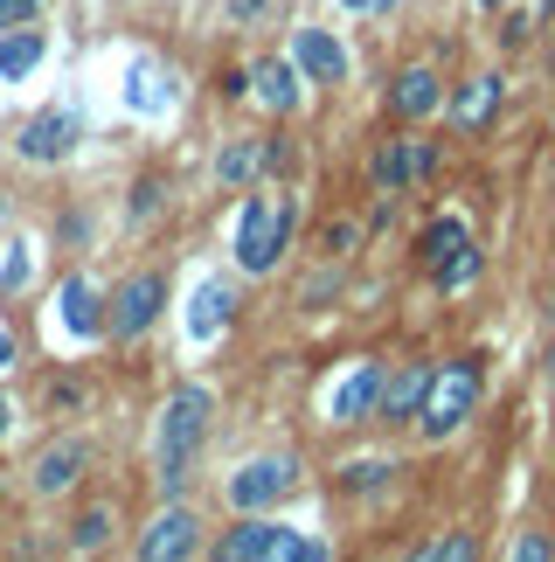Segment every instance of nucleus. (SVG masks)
<instances>
[{"label": "nucleus", "mask_w": 555, "mask_h": 562, "mask_svg": "<svg viewBox=\"0 0 555 562\" xmlns=\"http://www.w3.org/2000/svg\"><path fill=\"white\" fill-rule=\"evenodd\" d=\"M83 465H91V445H83V438H56V445L35 459V493H42V501L70 493V486L83 480Z\"/></svg>", "instance_id": "f8f14e48"}, {"label": "nucleus", "mask_w": 555, "mask_h": 562, "mask_svg": "<svg viewBox=\"0 0 555 562\" xmlns=\"http://www.w3.org/2000/svg\"><path fill=\"white\" fill-rule=\"evenodd\" d=\"M292 223H298V209L285 202V194H258V202L243 209V223H237V265L243 271H278V257H285L292 244Z\"/></svg>", "instance_id": "f03ea898"}, {"label": "nucleus", "mask_w": 555, "mask_h": 562, "mask_svg": "<svg viewBox=\"0 0 555 562\" xmlns=\"http://www.w3.org/2000/svg\"><path fill=\"white\" fill-rule=\"evenodd\" d=\"M0 215H8V194H0Z\"/></svg>", "instance_id": "f704fd0d"}, {"label": "nucleus", "mask_w": 555, "mask_h": 562, "mask_svg": "<svg viewBox=\"0 0 555 562\" xmlns=\"http://www.w3.org/2000/svg\"><path fill=\"white\" fill-rule=\"evenodd\" d=\"M14 369V334H0V375Z\"/></svg>", "instance_id": "473e14b6"}, {"label": "nucleus", "mask_w": 555, "mask_h": 562, "mask_svg": "<svg viewBox=\"0 0 555 562\" xmlns=\"http://www.w3.org/2000/svg\"><path fill=\"white\" fill-rule=\"evenodd\" d=\"M271 160H278V146H271V139H237V146L223 154L216 175H223V188H243V181H258Z\"/></svg>", "instance_id": "a211bd4d"}, {"label": "nucleus", "mask_w": 555, "mask_h": 562, "mask_svg": "<svg viewBox=\"0 0 555 562\" xmlns=\"http://www.w3.org/2000/svg\"><path fill=\"white\" fill-rule=\"evenodd\" d=\"M423 265H431V278L444 292H465L479 278V244H473V229L458 223V215H438L431 229H423Z\"/></svg>", "instance_id": "20e7f679"}, {"label": "nucleus", "mask_w": 555, "mask_h": 562, "mask_svg": "<svg viewBox=\"0 0 555 562\" xmlns=\"http://www.w3.org/2000/svg\"><path fill=\"white\" fill-rule=\"evenodd\" d=\"M382 375H389L382 361H361V369L333 389V424H361V417H369V409L382 403Z\"/></svg>", "instance_id": "2eb2a0df"}, {"label": "nucleus", "mask_w": 555, "mask_h": 562, "mask_svg": "<svg viewBox=\"0 0 555 562\" xmlns=\"http://www.w3.org/2000/svg\"><path fill=\"white\" fill-rule=\"evenodd\" d=\"M423 396H431V361H403L396 375H382V403H375V417H382V424H417Z\"/></svg>", "instance_id": "1a4fd4ad"}, {"label": "nucleus", "mask_w": 555, "mask_h": 562, "mask_svg": "<svg viewBox=\"0 0 555 562\" xmlns=\"http://www.w3.org/2000/svg\"><path fill=\"white\" fill-rule=\"evenodd\" d=\"M223 562H313V555H327L319 542H306V535H292V528H278V521H243V528H229L223 542H216Z\"/></svg>", "instance_id": "39448f33"}, {"label": "nucleus", "mask_w": 555, "mask_h": 562, "mask_svg": "<svg viewBox=\"0 0 555 562\" xmlns=\"http://www.w3.org/2000/svg\"><path fill=\"white\" fill-rule=\"evenodd\" d=\"M354 236H361L354 223H333V236H327V244H333V257H348V250H354Z\"/></svg>", "instance_id": "c756f323"}, {"label": "nucleus", "mask_w": 555, "mask_h": 562, "mask_svg": "<svg viewBox=\"0 0 555 562\" xmlns=\"http://www.w3.org/2000/svg\"><path fill=\"white\" fill-rule=\"evenodd\" d=\"M104 542H112V507H91V514H77V521H70V549L77 555H91Z\"/></svg>", "instance_id": "aec40b11"}, {"label": "nucleus", "mask_w": 555, "mask_h": 562, "mask_svg": "<svg viewBox=\"0 0 555 562\" xmlns=\"http://www.w3.org/2000/svg\"><path fill=\"white\" fill-rule=\"evenodd\" d=\"M375 188H382V194L403 188V139H382V146H375Z\"/></svg>", "instance_id": "4be33fe9"}, {"label": "nucleus", "mask_w": 555, "mask_h": 562, "mask_svg": "<svg viewBox=\"0 0 555 562\" xmlns=\"http://www.w3.org/2000/svg\"><path fill=\"white\" fill-rule=\"evenodd\" d=\"M382 472H389L382 459H354V465H340V493H375V486H382Z\"/></svg>", "instance_id": "5701e85b"}, {"label": "nucleus", "mask_w": 555, "mask_h": 562, "mask_svg": "<svg viewBox=\"0 0 555 562\" xmlns=\"http://www.w3.org/2000/svg\"><path fill=\"white\" fill-rule=\"evenodd\" d=\"M35 14H42V0H0V29H21Z\"/></svg>", "instance_id": "bb28decb"}, {"label": "nucleus", "mask_w": 555, "mask_h": 562, "mask_svg": "<svg viewBox=\"0 0 555 562\" xmlns=\"http://www.w3.org/2000/svg\"><path fill=\"white\" fill-rule=\"evenodd\" d=\"M77 139H83V119L70 112V104H49V112L21 119L14 154L29 160V167H56V160H70V154H77Z\"/></svg>", "instance_id": "0eeeda50"}, {"label": "nucleus", "mask_w": 555, "mask_h": 562, "mask_svg": "<svg viewBox=\"0 0 555 562\" xmlns=\"http://www.w3.org/2000/svg\"><path fill=\"white\" fill-rule=\"evenodd\" d=\"M208 417H216V403H208V389H174L167 396V417H160V465H154V480L167 501H181L188 493V465L202 459V445H208Z\"/></svg>", "instance_id": "f257e3e1"}, {"label": "nucleus", "mask_w": 555, "mask_h": 562, "mask_svg": "<svg viewBox=\"0 0 555 562\" xmlns=\"http://www.w3.org/2000/svg\"><path fill=\"white\" fill-rule=\"evenodd\" d=\"M292 63H298L313 83H340V77H348V56H340V42H333L327 29H298V35H292Z\"/></svg>", "instance_id": "4468645a"}, {"label": "nucleus", "mask_w": 555, "mask_h": 562, "mask_svg": "<svg viewBox=\"0 0 555 562\" xmlns=\"http://www.w3.org/2000/svg\"><path fill=\"white\" fill-rule=\"evenodd\" d=\"M494 112H500V77H473L458 91V104H452V125H458V133H479Z\"/></svg>", "instance_id": "f3484780"}, {"label": "nucleus", "mask_w": 555, "mask_h": 562, "mask_svg": "<svg viewBox=\"0 0 555 562\" xmlns=\"http://www.w3.org/2000/svg\"><path fill=\"white\" fill-rule=\"evenodd\" d=\"M8 424H14V403H8V396H0V430H8Z\"/></svg>", "instance_id": "72a5a7b5"}, {"label": "nucleus", "mask_w": 555, "mask_h": 562, "mask_svg": "<svg viewBox=\"0 0 555 562\" xmlns=\"http://www.w3.org/2000/svg\"><path fill=\"white\" fill-rule=\"evenodd\" d=\"M423 555H431V562H458V555H473V535H438V542H423Z\"/></svg>", "instance_id": "393cba45"}, {"label": "nucleus", "mask_w": 555, "mask_h": 562, "mask_svg": "<svg viewBox=\"0 0 555 562\" xmlns=\"http://www.w3.org/2000/svg\"><path fill=\"white\" fill-rule=\"evenodd\" d=\"M438 167V146L431 139H403V181H423Z\"/></svg>", "instance_id": "b1692460"}, {"label": "nucleus", "mask_w": 555, "mask_h": 562, "mask_svg": "<svg viewBox=\"0 0 555 562\" xmlns=\"http://www.w3.org/2000/svg\"><path fill=\"white\" fill-rule=\"evenodd\" d=\"M258 98L271 104V112H292V104H298V83H292L285 63H264V70H258Z\"/></svg>", "instance_id": "412c9836"}, {"label": "nucleus", "mask_w": 555, "mask_h": 562, "mask_svg": "<svg viewBox=\"0 0 555 562\" xmlns=\"http://www.w3.org/2000/svg\"><path fill=\"white\" fill-rule=\"evenodd\" d=\"M250 14H278V0H237V21H250Z\"/></svg>", "instance_id": "7c9ffc66"}, {"label": "nucleus", "mask_w": 555, "mask_h": 562, "mask_svg": "<svg viewBox=\"0 0 555 562\" xmlns=\"http://www.w3.org/2000/svg\"><path fill=\"white\" fill-rule=\"evenodd\" d=\"M473 403H479V361H444V369H431V396H423L417 409V424H423V438H452V430L473 417Z\"/></svg>", "instance_id": "7ed1b4c3"}, {"label": "nucleus", "mask_w": 555, "mask_h": 562, "mask_svg": "<svg viewBox=\"0 0 555 562\" xmlns=\"http://www.w3.org/2000/svg\"><path fill=\"white\" fill-rule=\"evenodd\" d=\"M229 327V285H202L195 292V313H188V334L195 340H216Z\"/></svg>", "instance_id": "6ab92c4d"}, {"label": "nucleus", "mask_w": 555, "mask_h": 562, "mask_svg": "<svg viewBox=\"0 0 555 562\" xmlns=\"http://www.w3.org/2000/svg\"><path fill=\"white\" fill-rule=\"evenodd\" d=\"M438 104H444V83H438L431 63H410V70L396 77V91H389V112H396L403 125H423Z\"/></svg>", "instance_id": "ddd939ff"}, {"label": "nucleus", "mask_w": 555, "mask_h": 562, "mask_svg": "<svg viewBox=\"0 0 555 562\" xmlns=\"http://www.w3.org/2000/svg\"><path fill=\"white\" fill-rule=\"evenodd\" d=\"M77 403H83L77 382H56V389H49V409H77Z\"/></svg>", "instance_id": "c85d7f7f"}, {"label": "nucleus", "mask_w": 555, "mask_h": 562, "mask_svg": "<svg viewBox=\"0 0 555 562\" xmlns=\"http://www.w3.org/2000/svg\"><path fill=\"white\" fill-rule=\"evenodd\" d=\"M160 306H167V278H160V271H133L112 299H104V334L139 340V334L160 319Z\"/></svg>", "instance_id": "423d86ee"}, {"label": "nucleus", "mask_w": 555, "mask_h": 562, "mask_svg": "<svg viewBox=\"0 0 555 562\" xmlns=\"http://www.w3.org/2000/svg\"><path fill=\"white\" fill-rule=\"evenodd\" d=\"M56 319H63V327H70V340H98L104 334V292L91 285V278H63V285H56Z\"/></svg>", "instance_id": "9d476101"}, {"label": "nucleus", "mask_w": 555, "mask_h": 562, "mask_svg": "<svg viewBox=\"0 0 555 562\" xmlns=\"http://www.w3.org/2000/svg\"><path fill=\"white\" fill-rule=\"evenodd\" d=\"M548 313H555V292H548Z\"/></svg>", "instance_id": "c9c22d12"}, {"label": "nucleus", "mask_w": 555, "mask_h": 562, "mask_svg": "<svg viewBox=\"0 0 555 562\" xmlns=\"http://www.w3.org/2000/svg\"><path fill=\"white\" fill-rule=\"evenodd\" d=\"M160 194H167L160 181H139V188H133V223H146V215H160Z\"/></svg>", "instance_id": "a878e982"}, {"label": "nucleus", "mask_w": 555, "mask_h": 562, "mask_svg": "<svg viewBox=\"0 0 555 562\" xmlns=\"http://www.w3.org/2000/svg\"><path fill=\"white\" fill-rule=\"evenodd\" d=\"M195 542H202V521L188 507H167L154 528L139 535V562H174V555H195Z\"/></svg>", "instance_id": "9b49d317"}, {"label": "nucleus", "mask_w": 555, "mask_h": 562, "mask_svg": "<svg viewBox=\"0 0 555 562\" xmlns=\"http://www.w3.org/2000/svg\"><path fill=\"white\" fill-rule=\"evenodd\" d=\"M42 56H49V35H42L35 21H21V29H0V83H21Z\"/></svg>", "instance_id": "dca6fc26"}, {"label": "nucleus", "mask_w": 555, "mask_h": 562, "mask_svg": "<svg viewBox=\"0 0 555 562\" xmlns=\"http://www.w3.org/2000/svg\"><path fill=\"white\" fill-rule=\"evenodd\" d=\"M514 555H521V562H542V555H555V542H548V535H521Z\"/></svg>", "instance_id": "cd10ccee"}, {"label": "nucleus", "mask_w": 555, "mask_h": 562, "mask_svg": "<svg viewBox=\"0 0 555 562\" xmlns=\"http://www.w3.org/2000/svg\"><path fill=\"white\" fill-rule=\"evenodd\" d=\"M298 486V465L292 459H250L237 480H229V507L250 514V507H271L278 493H292Z\"/></svg>", "instance_id": "6e6552de"}, {"label": "nucleus", "mask_w": 555, "mask_h": 562, "mask_svg": "<svg viewBox=\"0 0 555 562\" xmlns=\"http://www.w3.org/2000/svg\"><path fill=\"white\" fill-rule=\"evenodd\" d=\"M479 8H494V0H479Z\"/></svg>", "instance_id": "e433bc0d"}, {"label": "nucleus", "mask_w": 555, "mask_h": 562, "mask_svg": "<svg viewBox=\"0 0 555 562\" xmlns=\"http://www.w3.org/2000/svg\"><path fill=\"white\" fill-rule=\"evenodd\" d=\"M348 8H354V14H389L396 0H348Z\"/></svg>", "instance_id": "2f4dec72"}]
</instances>
